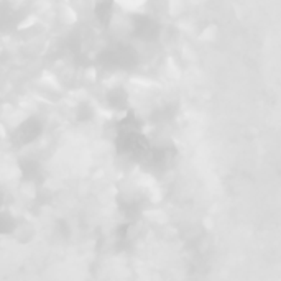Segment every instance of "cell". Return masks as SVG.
Listing matches in <instances>:
<instances>
[{
  "mask_svg": "<svg viewBox=\"0 0 281 281\" xmlns=\"http://www.w3.org/2000/svg\"><path fill=\"white\" fill-rule=\"evenodd\" d=\"M189 3H193V5H201L203 2H205V0H187Z\"/></svg>",
  "mask_w": 281,
  "mask_h": 281,
  "instance_id": "ba28073f",
  "label": "cell"
},
{
  "mask_svg": "<svg viewBox=\"0 0 281 281\" xmlns=\"http://www.w3.org/2000/svg\"><path fill=\"white\" fill-rule=\"evenodd\" d=\"M86 76H87L89 81H94V79H96V69H94L92 66L87 68V69H86Z\"/></svg>",
  "mask_w": 281,
  "mask_h": 281,
  "instance_id": "52a82bcc",
  "label": "cell"
},
{
  "mask_svg": "<svg viewBox=\"0 0 281 281\" xmlns=\"http://www.w3.org/2000/svg\"><path fill=\"white\" fill-rule=\"evenodd\" d=\"M61 18H63V22L66 23V25H74V23L77 22V12L74 10L73 7L64 5L61 8Z\"/></svg>",
  "mask_w": 281,
  "mask_h": 281,
  "instance_id": "5b68a950",
  "label": "cell"
},
{
  "mask_svg": "<svg viewBox=\"0 0 281 281\" xmlns=\"http://www.w3.org/2000/svg\"><path fill=\"white\" fill-rule=\"evenodd\" d=\"M36 25H38V17L33 15V13H28L23 20L17 23V31H28Z\"/></svg>",
  "mask_w": 281,
  "mask_h": 281,
  "instance_id": "277c9868",
  "label": "cell"
},
{
  "mask_svg": "<svg viewBox=\"0 0 281 281\" xmlns=\"http://www.w3.org/2000/svg\"><path fill=\"white\" fill-rule=\"evenodd\" d=\"M186 8V0H168V15L170 17H179Z\"/></svg>",
  "mask_w": 281,
  "mask_h": 281,
  "instance_id": "3957f363",
  "label": "cell"
},
{
  "mask_svg": "<svg viewBox=\"0 0 281 281\" xmlns=\"http://www.w3.org/2000/svg\"><path fill=\"white\" fill-rule=\"evenodd\" d=\"M40 82L43 84V86L50 87V89H53V87L56 89V87H58V81H56L54 74H51V73H48V71H45L43 74H41Z\"/></svg>",
  "mask_w": 281,
  "mask_h": 281,
  "instance_id": "8992f818",
  "label": "cell"
},
{
  "mask_svg": "<svg viewBox=\"0 0 281 281\" xmlns=\"http://www.w3.org/2000/svg\"><path fill=\"white\" fill-rule=\"evenodd\" d=\"M217 36H219V26L215 25V23H209V25H205L203 30L199 31V40L204 41V43L215 41Z\"/></svg>",
  "mask_w": 281,
  "mask_h": 281,
  "instance_id": "7a4b0ae2",
  "label": "cell"
},
{
  "mask_svg": "<svg viewBox=\"0 0 281 281\" xmlns=\"http://www.w3.org/2000/svg\"><path fill=\"white\" fill-rule=\"evenodd\" d=\"M115 3L124 13H140L147 7L148 0H115Z\"/></svg>",
  "mask_w": 281,
  "mask_h": 281,
  "instance_id": "6da1fadb",
  "label": "cell"
}]
</instances>
